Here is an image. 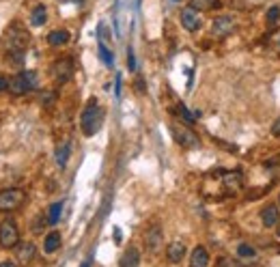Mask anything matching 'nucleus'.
<instances>
[{
  "mask_svg": "<svg viewBox=\"0 0 280 267\" xmlns=\"http://www.w3.org/2000/svg\"><path fill=\"white\" fill-rule=\"evenodd\" d=\"M101 123H103V108L97 104V99H91L80 117V125H82L84 136H95L101 129Z\"/></svg>",
  "mask_w": 280,
  "mask_h": 267,
  "instance_id": "obj_1",
  "label": "nucleus"
},
{
  "mask_svg": "<svg viewBox=\"0 0 280 267\" xmlns=\"http://www.w3.org/2000/svg\"><path fill=\"white\" fill-rule=\"evenodd\" d=\"M5 46L7 52H26V48L30 46L28 30H24L19 24H11L5 33Z\"/></svg>",
  "mask_w": 280,
  "mask_h": 267,
  "instance_id": "obj_2",
  "label": "nucleus"
},
{
  "mask_svg": "<svg viewBox=\"0 0 280 267\" xmlns=\"http://www.w3.org/2000/svg\"><path fill=\"white\" fill-rule=\"evenodd\" d=\"M170 131H173L175 142H177V145H181V147H185V149H196V147L201 145L199 136H196V134H194L190 127L181 125V123H177V121L170 123Z\"/></svg>",
  "mask_w": 280,
  "mask_h": 267,
  "instance_id": "obj_3",
  "label": "nucleus"
},
{
  "mask_svg": "<svg viewBox=\"0 0 280 267\" xmlns=\"http://www.w3.org/2000/svg\"><path fill=\"white\" fill-rule=\"evenodd\" d=\"M26 192L19 188H7L0 192V211H15L24 205Z\"/></svg>",
  "mask_w": 280,
  "mask_h": 267,
  "instance_id": "obj_4",
  "label": "nucleus"
},
{
  "mask_svg": "<svg viewBox=\"0 0 280 267\" xmlns=\"http://www.w3.org/2000/svg\"><path fill=\"white\" fill-rule=\"evenodd\" d=\"M19 243V231L15 227L13 220H3L0 222V246L7 250L15 248V246Z\"/></svg>",
  "mask_w": 280,
  "mask_h": 267,
  "instance_id": "obj_5",
  "label": "nucleus"
},
{
  "mask_svg": "<svg viewBox=\"0 0 280 267\" xmlns=\"http://www.w3.org/2000/svg\"><path fill=\"white\" fill-rule=\"evenodd\" d=\"M52 76H54L56 84H67L74 76V60L71 58H58L54 65H52Z\"/></svg>",
  "mask_w": 280,
  "mask_h": 267,
  "instance_id": "obj_6",
  "label": "nucleus"
},
{
  "mask_svg": "<svg viewBox=\"0 0 280 267\" xmlns=\"http://www.w3.org/2000/svg\"><path fill=\"white\" fill-rule=\"evenodd\" d=\"M30 91H33V86H30V82H28L26 71H19V74H15L11 80H9V93L11 95L22 97V95L30 93Z\"/></svg>",
  "mask_w": 280,
  "mask_h": 267,
  "instance_id": "obj_7",
  "label": "nucleus"
},
{
  "mask_svg": "<svg viewBox=\"0 0 280 267\" xmlns=\"http://www.w3.org/2000/svg\"><path fill=\"white\" fill-rule=\"evenodd\" d=\"M179 19H181V26L185 30H190V33H196V30L201 28V24H203L201 11H196V9H192V7H185L181 11V15H179Z\"/></svg>",
  "mask_w": 280,
  "mask_h": 267,
  "instance_id": "obj_8",
  "label": "nucleus"
},
{
  "mask_svg": "<svg viewBox=\"0 0 280 267\" xmlns=\"http://www.w3.org/2000/svg\"><path fill=\"white\" fill-rule=\"evenodd\" d=\"M162 241H164V233L158 224H153V227L147 231V235H144V246H147V250L151 254H158L162 250Z\"/></svg>",
  "mask_w": 280,
  "mask_h": 267,
  "instance_id": "obj_9",
  "label": "nucleus"
},
{
  "mask_svg": "<svg viewBox=\"0 0 280 267\" xmlns=\"http://www.w3.org/2000/svg\"><path fill=\"white\" fill-rule=\"evenodd\" d=\"M233 30H235V22L229 15L216 17L213 24H211V35H216V37H226V35H231Z\"/></svg>",
  "mask_w": 280,
  "mask_h": 267,
  "instance_id": "obj_10",
  "label": "nucleus"
},
{
  "mask_svg": "<svg viewBox=\"0 0 280 267\" xmlns=\"http://www.w3.org/2000/svg\"><path fill=\"white\" fill-rule=\"evenodd\" d=\"M35 252H37V248H35L33 241H19V243L15 246V259L22 263V265H26V263L33 261V259H35Z\"/></svg>",
  "mask_w": 280,
  "mask_h": 267,
  "instance_id": "obj_11",
  "label": "nucleus"
},
{
  "mask_svg": "<svg viewBox=\"0 0 280 267\" xmlns=\"http://www.w3.org/2000/svg\"><path fill=\"white\" fill-rule=\"evenodd\" d=\"M166 256H168L170 263H179L185 256V241H181V239L170 241L168 248H166Z\"/></svg>",
  "mask_w": 280,
  "mask_h": 267,
  "instance_id": "obj_12",
  "label": "nucleus"
},
{
  "mask_svg": "<svg viewBox=\"0 0 280 267\" xmlns=\"http://www.w3.org/2000/svg\"><path fill=\"white\" fill-rule=\"evenodd\" d=\"M209 265V252L203 246H196L190 254V267H207Z\"/></svg>",
  "mask_w": 280,
  "mask_h": 267,
  "instance_id": "obj_13",
  "label": "nucleus"
},
{
  "mask_svg": "<svg viewBox=\"0 0 280 267\" xmlns=\"http://www.w3.org/2000/svg\"><path fill=\"white\" fill-rule=\"evenodd\" d=\"M138 265H140V252H138V248L130 246V248L123 252L121 261H119V267H138Z\"/></svg>",
  "mask_w": 280,
  "mask_h": 267,
  "instance_id": "obj_14",
  "label": "nucleus"
},
{
  "mask_svg": "<svg viewBox=\"0 0 280 267\" xmlns=\"http://www.w3.org/2000/svg\"><path fill=\"white\" fill-rule=\"evenodd\" d=\"M261 222L263 227H276V224L280 222V213H278V207L276 205H267V207L261 211Z\"/></svg>",
  "mask_w": 280,
  "mask_h": 267,
  "instance_id": "obj_15",
  "label": "nucleus"
},
{
  "mask_svg": "<svg viewBox=\"0 0 280 267\" xmlns=\"http://www.w3.org/2000/svg\"><path fill=\"white\" fill-rule=\"evenodd\" d=\"M67 41H69V30H65V28H56V30H52V33L48 35V43L54 46V48L65 46Z\"/></svg>",
  "mask_w": 280,
  "mask_h": 267,
  "instance_id": "obj_16",
  "label": "nucleus"
},
{
  "mask_svg": "<svg viewBox=\"0 0 280 267\" xmlns=\"http://www.w3.org/2000/svg\"><path fill=\"white\" fill-rule=\"evenodd\" d=\"M60 233L58 231H52L48 237H46V241H44V252L46 254H52V252H56L58 248H60Z\"/></svg>",
  "mask_w": 280,
  "mask_h": 267,
  "instance_id": "obj_17",
  "label": "nucleus"
},
{
  "mask_svg": "<svg viewBox=\"0 0 280 267\" xmlns=\"http://www.w3.org/2000/svg\"><path fill=\"white\" fill-rule=\"evenodd\" d=\"M48 22V9L44 5H37L33 9V13H30V24L33 26H44Z\"/></svg>",
  "mask_w": 280,
  "mask_h": 267,
  "instance_id": "obj_18",
  "label": "nucleus"
},
{
  "mask_svg": "<svg viewBox=\"0 0 280 267\" xmlns=\"http://www.w3.org/2000/svg\"><path fill=\"white\" fill-rule=\"evenodd\" d=\"M60 213H63V203H54V205L50 207V213H48V224H50V227L58 224Z\"/></svg>",
  "mask_w": 280,
  "mask_h": 267,
  "instance_id": "obj_19",
  "label": "nucleus"
},
{
  "mask_svg": "<svg viewBox=\"0 0 280 267\" xmlns=\"http://www.w3.org/2000/svg\"><path fill=\"white\" fill-rule=\"evenodd\" d=\"M69 142H63V145L56 147V162L58 166H67V160H69Z\"/></svg>",
  "mask_w": 280,
  "mask_h": 267,
  "instance_id": "obj_20",
  "label": "nucleus"
},
{
  "mask_svg": "<svg viewBox=\"0 0 280 267\" xmlns=\"http://www.w3.org/2000/svg\"><path fill=\"white\" fill-rule=\"evenodd\" d=\"M216 5L218 0H190V7L196 9V11H211Z\"/></svg>",
  "mask_w": 280,
  "mask_h": 267,
  "instance_id": "obj_21",
  "label": "nucleus"
},
{
  "mask_svg": "<svg viewBox=\"0 0 280 267\" xmlns=\"http://www.w3.org/2000/svg\"><path fill=\"white\" fill-rule=\"evenodd\" d=\"M237 254H240V259H254L256 250L252 248L250 243H240V246H237Z\"/></svg>",
  "mask_w": 280,
  "mask_h": 267,
  "instance_id": "obj_22",
  "label": "nucleus"
},
{
  "mask_svg": "<svg viewBox=\"0 0 280 267\" xmlns=\"http://www.w3.org/2000/svg\"><path fill=\"white\" fill-rule=\"evenodd\" d=\"M177 115L183 119V123H185V125H194V123H196L194 115H192V112H190L188 108H185L183 104H179V106H177Z\"/></svg>",
  "mask_w": 280,
  "mask_h": 267,
  "instance_id": "obj_23",
  "label": "nucleus"
},
{
  "mask_svg": "<svg viewBox=\"0 0 280 267\" xmlns=\"http://www.w3.org/2000/svg\"><path fill=\"white\" fill-rule=\"evenodd\" d=\"M24 58H26V52H7V60L13 67H22L24 65Z\"/></svg>",
  "mask_w": 280,
  "mask_h": 267,
  "instance_id": "obj_24",
  "label": "nucleus"
},
{
  "mask_svg": "<svg viewBox=\"0 0 280 267\" xmlns=\"http://www.w3.org/2000/svg\"><path fill=\"white\" fill-rule=\"evenodd\" d=\"M99 58H101L108 67H110L112 63H115V58H112V52H110V50H108L106 46H103V43H99Z\"/></svg>",
  "mask_w": 280,
  "mask_h": 267,
  "instance_id": "obj_25",
  "label": "nucleus"
},
{
  "mask_svg": "<svg viewBox=\"0 0 280 267\" xmlns=\"http://www.w3.org/2000/svg\"><path fill=\"white\" fill-rule=\"evenodd\" d=\"M278 19H280V9H278V7H272V9L267 11V24H269V26H276Z\"/></svg>",
  "mask_w": 280,
  "mask_h": 267,
  "instance_id": "obj_26",
  "label": "nucleus"
},
{
  "mask_svg": "<svg viewBox=\"0 0 280 267\" xmlns=\"http://www.w3.org/2000/svg\"><path fill=\"white\" fill-rule=\"evenodd\" d=\"M127 52H130V54H127V63H130V69H136V58H134V50L130 48Z\"/></svg>",
  "mask_w": 280,
  "mask_h": 267,
  "instance_id": "obj_27",
  "label": "nucleus"
},
{
  "mask_svg": "<svg viewBox=\"0 0 280 267\" xmlns=\"http://www.w3.org/2000/svg\"><path fill=\"white\" fill-rule=\"evenodd\" d=\"M272 134H274V136H280V117L274 121V125H272Z\"/></svg>",
  "mask_w": 280,
  "mask_h": 267,
  "instance_id": "obj_28",
  "label": "nucleus"
},
{
  "mask_svg": "<svg viewBox=\"0 0 280 267\" xmlns=\"http://www.w3.org/2000/svg\"><path fill=\"white\" fill-rule=\"evenodd\" d=\"M3 91H9V80L5 76H0V93H3Z\"/></svg>",
  "mask_w": 280,
  "mask_h": 267,
  "instance_id": "obj_29",
  "label": "nucleus"
},
{
  "mask_svg": "<svg viewBox=\"0 0 280 267\" xmlns=\"http://www.w3.org/2000/svg\"><path fill=\"white\" fill-rule=\"evenodd\" d=\"M0 267H17L13 261H3V263H0Z\"/></svg>",
  "mask_w": 280,
  "mask_h": 267,
  "instance_id": "obj_30",
  "label": "nucleus"
},
{
  "mask_svg": "<svg viewBox=\"0 0 280 267\" xmlns=\"http://www.w3.org/2000/svg\"><path fill=\"white\" fill-rule=\"evenodd\" d=\"M117 95H121V76H117Z\"/></svg>",
  "mask_w": 280,
  "mask_h": 267,
  "instance_id": "obj_31",
  "label": "nucleus"
},
{
  "mask_svg": "<svg viewBox=\"0 0 280 267\" xmlns=\"http://www.w3.org/2000/svg\"><path fill=\"white\" fill-rule=\"evenodd\" d=\"M115 239H117V243H121V231L119 229H115Z\"/></svg>",
  "mask_w": 280,
  "mask_h": 267,
  "instance_id": "obj_32",
  "label": "nucleus"
},
{
  "mask_svg": "<svg viewBox=\"0 0 280 267\" xmlns=\"http://www.w3.org/2000/svg\"><path fill=\"white\" fill-rule=\"evenodd\" d=\"M136 86H138V91L142 93V91H144V82H142V80H138V82H136Z\"/></svg>",
  "mask_w": 280,
  "mask_h": 267,
  "instance_id": "obj_33",
  "label": "nucleus"
},
{
  "mask_svg": "<svg viewBox=\"0 0 280 267\" xmlns=\"http://www.w3.org/2000/svg\"><path fill=\"white\" fill-rule=\"evenodd\" d=\"M82 267H91V259H87L84 263H82Z\"/></svg>",
  "mask_w": 280,
  "mask_h": 267,
  "instance_id": "obj_34",
  "label": "nucleus"
},
{
  "mask_svg": "<svg viewBox=\"0 0 280 267\" xmlns=\"http://www.w3.org/2000/svg\"><path fill=\"white\" fill-rule=\"evenodd\" d=\"M276 233H278V237H280V222L276 224Z\"/></svg>",
  "mask_w": 280,
  "mask_h": 267,
  "instance_id": "obj_35",
  "label": "nucleus"
},
{
  "mask_svg": "<svg viewBox=\"0 0 280 267\" xmlns=\"http://www.w3.org/2000/svg\"><path fill=\"white\" fill-rule=\"evenodd\" d=\"M278 203H280V198H278Z\"/></svg>",
  "mask_w": 280,
  "mask_h": 267,
  "instance_id": "obj_36",
  "label": "nucleus"
},
{
  "mask_svg": "<svg viewBox=\"0 0 280 267\" xmlns=\"http://www.w3.org/2000/svg\"><path fill=\"white\" fill-rule=\"evenodd\" d=\"M175 3H177V0H175Z\"/></svg>",
  "mask_w": 280,
  "mask_h": 267,
  "instance_id": "obj_37",
  "label": "nucleus"
}]
</instances>
